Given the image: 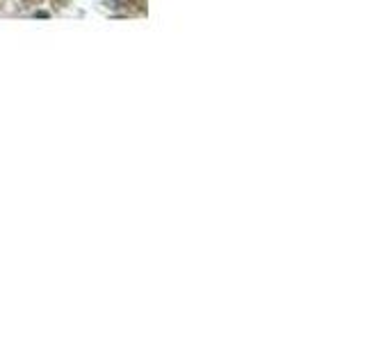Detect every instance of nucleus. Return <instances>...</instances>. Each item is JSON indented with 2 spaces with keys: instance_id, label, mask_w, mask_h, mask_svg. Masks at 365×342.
<instances>
[]
</instances>
